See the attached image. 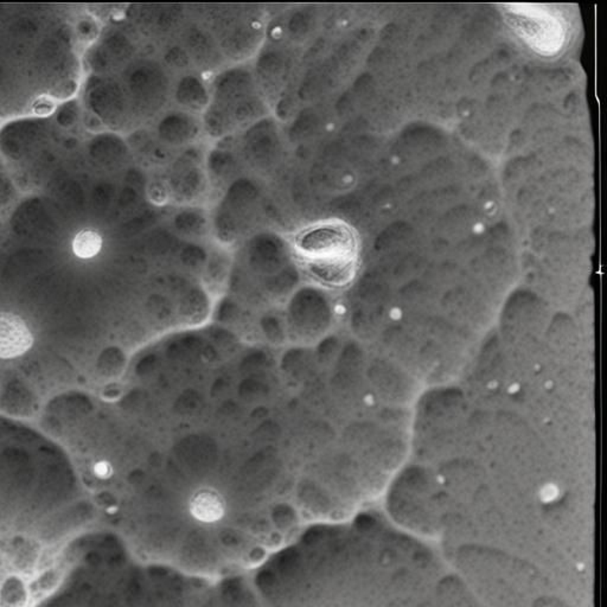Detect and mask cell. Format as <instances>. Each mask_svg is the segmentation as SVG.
<instances>
[{
    "mask_svg": "<svg viewBox=\"0 0 607 607\" xmlns=\"http://www.w3.org/2000/svg\"><path fill=\"white\" fill-rule=\"evenodd\" d=\"M296 247L320 280L344 284L354 273L356 238L343 223H322L304 230L297 236Z\"/></svg>",
    "mask_w": 607,
    "mask_h": 607,
    "instance_id": "6da1fadb",
    "label": "cell"
},
{
    "mask_svg": "<svg viewBox=\"0 0 607 607\" xmlns=\"http://www.w3.org/2000/svg\"><path fill=\"white\" fill-rule=\"evenodd\" d=\"M192 517L203 523L221 521L226 513V503L217 491L202 489L197 491L189 504Z\"/></svg>",
    "mask_w": 607,
    "mask_h": 607,
    "instance_id": "3957f363",
    "label": "cell"
},
{
    "mask_svg": "<svg viewBox=\"0 0 607 607\" xmlns=\"http://www.w3.org/2000/svg\"><path fill=\"white\" fill-rule=\"evenodd\" d=\"M101 247V236L94 230H82L73 240V252L81 259H90L98 255Z\"/></svg>",
    "mask_w": 607,
    "mask_h": 607,
    "instance_id": "277c9868",
    "label": "cell"
},
{
    "mask_svg": "<svg viewBox=\"0 0 607 607\" xmlns=\"http://www.w3.org/2000/svg\"><path fill=\"white\" fill-rule=\"evenodd\" d=\"M31 331L18 315L0 312V358H16L32 347Z\"/></svg>",
    "mask_w": 607,
    "mask_h": 607,
    "instance_id": "7a4b0ae2",
    "label": "cell"
},
{
    "mask_svg": "<svg viewBox=\"0 0 607 607\" xmlns=\"http://www.w3.org/2000/svg\"><path fill=\"white\" fill-rule=\"evenodd\" d=\"M94 472L100 478H108V477L112 476L113 470H112V466L107 462H100V463L97 464L95 467H94Z\"/></svg>",
    "mask_w": 607,
    "mask_h": 607,
    "instance_id": "5b68a950",
    "label": "cell"
}]
</instances>
